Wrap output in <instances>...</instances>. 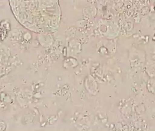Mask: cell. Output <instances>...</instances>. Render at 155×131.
<instances>
[{"label":"cell","instance_id":"obj_1","mask_svg":"<svg viewBox=\"0 0 155 131\" xmlns=\"http://www.w3.org/2000/svg\"><path fill=\"white\" fill-rule=\"evenodd\" d=\"M20 21L30 28H41L45 18L56 14L58 0H9Z\"/></svg>","mask_w":155,"mask_h":131}]
</instances>
